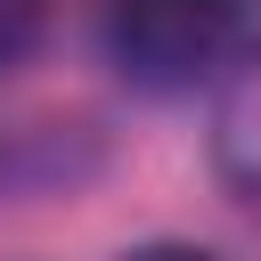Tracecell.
Returning <instances> with one entry per match:
<instances>
[{
  "label": "cell",
  "instance_id": "2",
  "mask_svg": "<svg viewBox=\"0 0 261 261\" xmlns=\"http://www.w3.org/2000/svg\"><path fill=\"white\" fill-rule=\"evenodd\" d=\"M122 261H220V253H204V245H139Z\"/></svg>",
  "mask_w": 261,
  "mask_h": 261
},
{
  "label": "cell",
  "instance_id": "1",
  "mask_svg": "<svg viewBox=\"0 0 261 261\" xmlns=\"http://www.w3.org/2000/svg\"><path fill=\"white\" fill-rule=\"evenodd\" d=\"M114 65L139 90H196L245 41V0H106Z\"/></svg>",
  "mask_w": 261,
  "mask_h": 261
}]
</instances>
